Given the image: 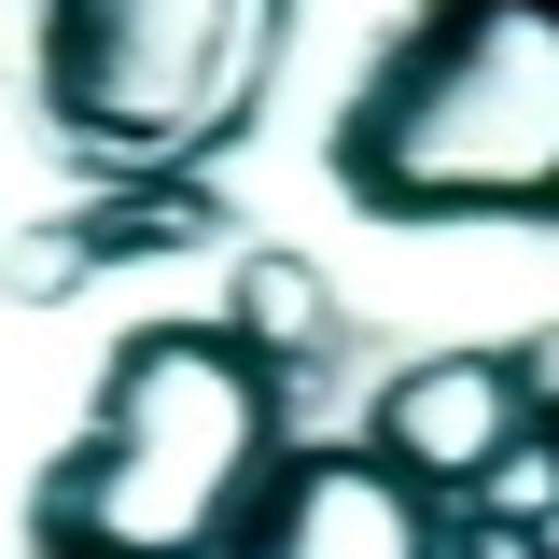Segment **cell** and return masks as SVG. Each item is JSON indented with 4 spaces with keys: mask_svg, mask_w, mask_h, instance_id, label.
Returning <instances> with one entry per match:
<instances>
[{
    "mask_svg": "<svg viewBox=\"0 0 559 559\" xmlns=\"http://www.w3.org/2000/svg\"><path fill=\"white\" fill-rule=\"evenodd\" d=\"M266 462H280V378L224 322H140L98 364L84 448H57L28 489V546L43 559H210Z\"/></svg>",
    "mask_w": 559,
    "mask_h": 559,
    "instance_id": "6da1fadb",
    "label": "cell"
},
{
    "mask_svg": "<svg viewBox=\"0 0 559 559\" xmlns=\"http://www.w3.org/2000/svg\"><path fill=\"white\" fill-rule=\"evenodd\" d=\"M336 197L364 224H489L559 210V14L546 0H448L378 43L336 112Z\"/></svg>",
    "mask_w": 559,
    "mask_h": 559,
    "instance_id": "7a4b0ae2",
    "label": "cell"
},
{
    "mask_svg": "<svg viewBox=\"0 0 559 559\" xmlns=\"http://www.w3.org/2000/svg\"><path fill=\"white\" fill-rule=\"evenodd\" d=\"M266 0H57L43 14V112L98 154H210L266 84Z\"/></svg>",
    "mask_w": 559,
    "mask_h": 559,
    "instance_id": "3957f363",
    "label": "cell"
},
{
    "mask_svg": "<svg viewBox=\"0 0 559 559\" xmlns=\"http://www.w3.org/2000/svg\"><path fill=\"white\" fill-rule=\"evenodd\" d=\"M433 503H419L378 448H280L252 503H238V532L224 559H433Z\"/></svg>",
    "mask_w": 559,
    "mask_h": 559,
    "instance_id": "277c9868",
    "label": "cell"
},
{
    "mask_svg": "<svg viewBox=\"0 0 559 559\" xmlns=\"http://www.w3.org/2000/svg\"><path fill=\"white\" fill-rule=\"evenodd\" d=\"M532 433V392H518V349H433L378 392V462L419 489V503H462L518 462Z\"/></svg>",
    "mask_w": 559,
    "mask_h": 559,
    "instance_id": "5b68a950",
    "label": "cell"
},
{
    "mask_svg": "<svg viewBox=\"0 0 559 559\" xmlns=\"http://www.w3.org/2000/svg\"><path fill=\"white\" fill-rule=\"evenodd\" d=\"M224 336L252 349V364H322L336 349V294H322V266H294V252H252L238 266V308H224Z\"/></svg>",
    "mask_w": 559,
    "mask_h": 559,
    "instance_id": "8992f818",
    "label": "cell"
},
{
    "mask_svg": "<svg viewBox=\"0 0 559 559\" xmlns=\"http://www.w3.org/2000/svg\"><path fill=\"white\" fill-rule=\"evenodd\" d=\"M433 559H559L532 518H462V532H433Z\"/></svg>",
    "mask_w": 559,
    "mask_h": 559,
    "instance_id": "52a82bcc",
    "label": "cell"
}]
</instances>
